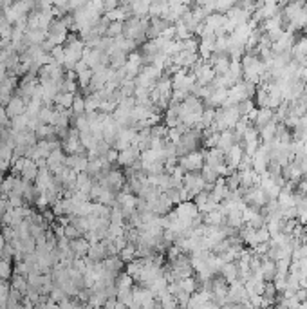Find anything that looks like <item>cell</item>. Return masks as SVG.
Returning <instances> with one entry per match:
<instances>
[{
  "label": "cell",
  "instance_id": "6da1fadb",
  "mask_svg": "<svg viewBox=\"0 0 307 309\" xmlns=\"http://www.w3.org/2000/svg\"><path fill=\"white\" fill-rule=\"evenodd\" d=\"M147 29H149V16H134L130 15L127 20L123 22V36L134 40L138 45L143 44L149 36H147Z\"/></svg>",
  "mask_w": 307,
  "mask_h": 309
},
{
  "label": "cell",
  "instance_id": "7a4b0ae2",
  "mask_svg": "<svg viewBox=\"0 0 307 309\" xmlns=\"http://www.w3.org/2000/svg\"><path fill=\"white\" fill-rule=\"evenodd\" d=\"M85 42L76 35H69V38L65 40L64 44V49H65V62H64V67L67 71H73L75 64L78 60H81V56H83V51H85Z\"/></svg>",
  "mask_w": 307,
  "mask_h": 309
},
{
  "label": "cell",
  "instance_id": "3957f363",
  "mask_svg": "<svg viewBox=\"0 0 307 309\" xmlns=\"http://www.w3.org/2000/svg\"><path fill=\"white\" fill-rule=\"evenodd\" d=\"M164 71L161 69V67H157V65L154 64H147L141 67V71H139V75L136 76V85L138 87H147V89H150V87H154L155 85V81L163 76Z\"/></svg>",
  "mask_w": 307,
  "mask_h": 309
},
{
  "label": "cell",
  "instance_id": "277c9868",
  "mask_svg": "<svg viewBox=\"0 0 307 309\" xmlns=\"http://www.w3.org/2000/svg\"><path fill=\"white\" fill-rule=\"evenodd\" d=\"M94 181L101 183V185L110 188L112 192H116V194H118L119 190H123L125 183H127V179H125V172L119 168H110L107 174H101V175H98V177H94Z\"/></svg>",
  "mask_w": 307,
  "mask_h": 309
},
{
  "label": "cell",
  "instance_id": "5b68a950",
  "mask_svg": "<svg viewBox=\"0 0 307 309\" xmlns=\"http://www.w3.org/2000/svg\"><path fill=\"white\" fill-rule=\"evenodd\" d=\"M179 166L184 172H201V168L204 166V150L197 149L181 155L179 157Z\"/></svg>",
  "mask_w": 307,
  "mask_h": 309
},
{
  "label": "cell",
  "instance_id": "8992f818",
  "mask_svg": "<svg viewBox=\"0 0 307 309\" xmlns=\"http://www.w3.org/2000/svg\"><path fill=\"white\" fill-rule=\"evenodd\" d=\"M62 149L65 150V154H85V150L87 149L81 145L78 129H69L67 138L62 140Z\"/></svg>",
  "mask_w": 307,
  "mask_h": 309
},
{
  "label": "cell",
  "instance_id": "52a82bcc",
  "mask_svg": "<svg viewBox=\"0 0 307 309\" xmlns=\"http://www.w3.org/2000/svg\"><path fill=\"white\" fill-rule=\"evenodd\" d=\"M183 186L190 192V195H197L201 190H204V186H206V181L203 179V175H201V172H186L183 177Z\"/></svg>",
  "mask_w": 307,
  "mask_h": 309
},
{
  "label": "cell",
  "instance_id": "ba28073f",
  "mask_svg": "<svg viewBox=\"0 0 307 309\" xmlns=\"http://www.w3.org/2000/svg\"><path fill=\"white\" fill-rule=\"evenodd\" d=\"M175 214L179 215V219L183 221H188V223H192L193 225V219L197 217L201 212H199L197 205L193 203V199H186V201H181V203H177L175 205Z\"/></svg>",
  "mask_w": 307,
  "mask_h": 309
},
{
  "label": "cell",
  "instance_id": "9c48e42d",
  "mask_svg": "<svg viewBox=\"0 0 307 309\" xmlns=\"http://www.w3.org/2000/svg\"><path fill=\"white\" fill-rule=\"evenodd\" d=\"M139 159H141V150L134 145H130V147L118 152V165H121L123 168L125 166H132Z\"/></svg>",
  "mask_w": 307,
  "mask_h": 309
},
{
  "label": "cell",
  "instance_id": "30bf717a",
  "mask_svg": "<svg viewBox=\"0 0 307 309\" xmlns=\"http://www.w3.org/2000/svg\"><path fill=\"white\" fill-rule=\"evenodd\" d=\"M172 22L166 20L164 16H150L149 18V29H147V36L149 38H157L163 35V31L170 27Z\"/></svg>",
  "mask_w": 307,
  "mask_h": 309
},
{
  "label": "cell",
  "instance_id": "8fae6325",
  "mask_svg": "<svg viewBox=\"0 0 307 309\" xmlns=\"http://www.w3.org/2000/svg\"><path fill=\"white\" fill-rule=\"evenodd\" d=\"M25 110H27V101L24 98H20L18 94H13L9 98V101L5 103V112L9 116V120L15 118V116L25 114Z\"/></svg>",
  "mask_w": 307,
  "mask_h": 309
},
{
  "label": "cell",
  "instance_id": "7c38bea8",
  "mask_svg": "<svg viewBox=\"0 0 307 309\" xmlns=\"http://www.w3.org/2000/svg\"><path fill=\"white\" fill-rule=\"evenodd\" d=\"M65 157H67V154H65V150L62 149V147L55 149L49 155H47V166H49V170L53 172V174H58L60 170L64 168Z\"/></svg>",
  "mask_w": 307,
  "mask_h": 309
},
{
  "label": "cell",
  "instance_id": "4fadbf2b",
  "mask_svg": "<svg viewBox=\"0 0 307 309\" xmlns=\"http://www.w3.org/2000/svg\"><path fill=\"white\" fill-rule=\"evenodd\" d=\"M65 165L73 168L75 172H85L87 165H89V157H87V154H67Z\"/></svg>",
  "mask_w": 307,
  "mask_h": 309
},
{
  "label": "cell",
  "instance_id": "5bb4252c",
  "mask_svg": "<svg viewBox=\"0 0 307 309\" xmlns=\"http://www.w3.org/2000/svg\"><path fill=\"white\" fill-rule=\"evenodd\" d=\"M87 257H89L90 260H94V262H101V260H105L107 257H109V251H107V244H105V240H98V242H92L89 248V251H87Z\"/></svg>",
  "mask_w": 307,
  "mask_h": 309
},
{
  "label": "cell",
  "instance_id": "9a60e30c",
  "mask_svg": "<svg viewBox=\"0 0 307 309\" xmlns=\"http://www.w3.org/2000/svg\"><path fill=\"white\" fill-rule=\"evenodd\" d=\"M226 161V154L223 150L217 149V147H212V149H204V163L212 166H217L221 163Z\"/></svg>",
  "mask_w": 307,
  "mask_h": 309
},
{
  "label": "cell",
  "instance_id": "2e32d148",
  "mask_svg": "<svg viewBox=\"0 0 307 309\" xmlns=\"http://www.w3.org/2000/svg\"><path fill=\"white\" fill-rule=\"evenodd\" d=\"M271 121H275V110L269 109V107H258L253 125H255L257 129H262L264 125L271 123Z\"/></svg>",
  "mask_w": 307,
  "mask_h": 309
},
{
  "label": "cell",
  "instance_id": "e0dca14e",
  "mask_svg": "<svg viewBox=\"0 0 307 309\" xmlns=\"http://www.w3.org/2000/svg\"><path fill=\"white\" fill-rule=\"evenodd\" d=\"M226 18H230L235 24H242V22H248L251 18V11L246 9V7H240V5H233L231 9L226 13Z\"/></svg>",
  "mask_w": 307,
  "mask_h": 309
},
{
  "label": "cell",
  "instance_id": "ac0fdd59",
  "mask_svg": "<svg viewBox=\"0 0 307 309\" xmlns=\"http://www.w3.org/2000/svg\"><path fill=\"white\" fill-rule=\"evenodd\" d=\"M203 223L210 226H224L226 225V215L221 208H215L208 214H203Z\"/></svg>",
  "mask_w": 307,
  "mask_h": 309
},
{
  "label": "cell",
  "instance_id": "d6986e66",
  "mask_svg": "<svg viewBox=\"0 0 307 309\" xmlns=\"http://www.w3.org/2000/svg\"><path fill=\"white\" fill-rule=\"evenodd\" d=\"M242 155H244L242 143H235L231 149L226 152V163H228L230 166H233V168H237L240 159H242Z\"/></svg>",
  "mask_w": 307,
  "mask_h": 309
},
{
  "label": "cell",
  "instance_id": "ffe728a7",
  "mask_svg": "<svg viewBox=\"0 0 307 309\" xmlns=\"http://www.w3.org/2000/svg\"><path fill=\"white\" fill-rule=\"evenodd\" d=\"M130 11L134 16H149L152 0H130Z\"/></svg>",
  "mask_w": 307,
  "mask_h": 309
},
{
  "label": "cell",
  "instance_id": "44dd1931",
  "mask_svg": "<svg viewBox=\"0 0 307 309\" xmlns=\"http://www.w3.org/2000/svg\"><path fill=\"white\" fill-rule=\"evenodd\" d=\"M71 248H73V251H75L76 257H85L87 251H89V248H90V242L87 240L85 235H79V237H76V239L71 240Z\"/></svg>",
  "mask_w": 307,
  "mask_h": 309
},
{
  "label": "cell",
  "instance_id": "7402d4cb",
  "mask_svg": "<svg viewBox=\"0 0 307 309\" xmlns=\"http://www.w3.org/2000/svg\"><path fill=\"white\" fill-rule=\"evenodd\" d=\"M47 38V31L44 29H27L24 35V42L27 45H40Z\"/></svg>",
  "mask_w": 307,
  "mask_h": 309
},
{
  "label": "cell",
  "instance_id": "603a6c76",
  "mask_svg": "<svg viewBox=\"0 0 307 309\" xmlns=\"http://www.w3.org/2000/svg\"><path fill=\"white\" fill-rule=\"evenodd\" d=\"M260 271H262V279L264 280H273L275 275H277V264L275 260L262 255V264H260Z\"/></svg>",
  "mask_w": 307,
  "mask_h": 309
},
{
  "label": "cell",
  "instance_id": "cb8c5ba5",
  "mask_svg": "<svg viewBox=\"0 0 307 309\" xmlns=\"http://www.w3.org/2000/svg\"><path fill=\"white\" fill-rule=\"evenodd\" d=\"M233 145H235V136H233V129H226V130H221V138H219V143H217V149H221L226 154L230 149H231Z\"/></svg>",
  "mask_w": 307,
  "mask_h": 309
},
{
  "label": "cell",
  "instance_id": "d4e9b609",
  "mask_svg": "<svg viewBox=\"0 0 307 309\" xmlns=\"http://www.w3.org/2000/svg\"><path fill=\"white\" fill-rule=\"evenodd\" d=\"M228 185H226V177H219L215 183H213V188H212V195L215 197V199L221 203V201H224L226 199V195H228Z\"/></svg>",
  "mask_w": 307,
  "mask_h": 309
},
{
  "label": "cell",
  "instance_id": "484cf974",
  "mask_svg": "<svg viewBox=\"0 0 307 309\" xmlns=\"http://www.w3.org/2000/svg\"><path fill=\"white\" fill-rule=\"evenodd\" d=\"M221 275H223L224 279H226V282L228 284H231V282H235V280H238V266L235 260H231V262H224L223 269H221Z\"/></svg>",
  "mask_w": 307,
  "mask_h": 309
},
{
  "label": "cell",
  "instance_id": "4316f807",
  "mask_svg": "<svg viewBox=\"0 0 307 309\" xmlns=\"http://www.w3.org/2000/svg\"><path fill=\"white\" fill-rule=\"evenodd\" d=\"M11 288L16 289L20 295H24L27 293V289H29V282H27V277L25 275H18V273H13L11 275Z\"/></svg>",
  "mask_w": 307,
  "mask_h": 309
},
{
  "label": "cell",
  "instance_id": "83f0119b",
  "mask_svg": "<svg viewBox=\"0 0 307 309\" xmlns=\"http://www.w3.org/2000/svg\"><path fill=\"white\" fill-rule=\"evenodd\" d=\"M35 134L38 140H51V138H56V127L51 123H40Z\"/></svg>",
  "mask_w": 307,
  "mask_h": 309
},
{
  "label": "cell",
  "instance_id": "f1b7e54d",
  "mask_svg": "<svg viewBox=\"0 0 307 309\" xmlns=\"http://www.w3.org/2000/svg\"><path fill=\"white\" fill-rule=\"evenodd\" d=\"M92 185H94V179H92L87 172H78V177H76V190H81V192H87V194H89Z\"/></svg>",
  "mask_w": 307,
  "mask_h": 309
},
{
  "label": "cell",
  "instance_id": "f546056e",
  "mask_svg": "<svg viewBox=\"0 0 307 309\" xmlns=\"http://www.w3.org/2000/svg\"><path fill=\"white\" fill-rule=\"evenodd\" d=\"M83 100H85V112H90V110L99 109V105H101L103 98H101L99 92L96 90V92H87V96H85Z\"/></svg>",
  "mask_w": 307,
  "mask_h": 309
},
{
  "label": "cell",
  "instance_id": "4dcf8cb0",
  "mask_svg": "<svg viewBox=\"0 0 307 309\" xmlns=\"http://www.w3.org/2000/svg\"><path fill=\"white\" fill-rule=\"evenodd\" d=\"M224 20H226V15H223V13H219V11H213V13H210L208 16H206V20H204V24L208 25V27H212V29H221L224 25Z\"/></svg>",
  "mask_w": 307,
  "mask_h": 309
},
{
  "label": "cell",
  "instance_id": "1f68e13d",
  "mask_svg": "<svg viewBox=\"0 0 307 309\" xmlns=\"http://www.w3.org/2000/svg\"><path fill=\"white\" fill-rule=\"evenodd\" d=\"M134 279L130 277L127 271H121V273L116 277V288H118V291H125V289H132L134 288Z\"/></svg>",
  "mask_w": 307,
  "mask_h": 309
},
{
  "label": "cell",
  "instance_id": "d6a6232c",
  "mask_svg": "<svg viewBox=\"0 0 307 309\" xmlns=\"http://www.w3.org/2000/svg\"><path fill=\"white\" fill-rule=\"evenodd\" d=\"M110 62H109V65L112 67V69H119V67H123L125 65V62H127V58H129V55L125 53V51H112L110 53Z\"/></svg>",
  "mask_w": 307,
  "mask_h": 309
},
{
  "label": "cell",
  "instance_id": "836d02e7",
  "mask_svg": "<svg viewBox=\"0 0 307 309\" xmlns=\"http://www.w3.org/2000/svg\"><path fill=\"white\" fill-rule=\"evenodd\" d=\"M179 284H181V288L190 295L195 293V291L199 289V280H197V277H193V275L184 277V279H179Z\"/></svg>",
  "mask_w": 307,
  "mask_h": 309
},
{
  "label": "cell",
  "instance_id": "e575fe53",
  "mask_svg": "<svg viewBox=\"0 0 307 309\" xmlns=\"http://www.w3.org/2000/svg\"><path fill=\"white\" fill-rule=\"evenodd\" d=\"M76 92H58L55 98V105L64 107V109H71L73 107V100H75Z\"/></svg>",
  "mask_w": 307,
  "mask_h": 309
},
{
  "label": "cell",
  "instance_id": "d590c367",
  "mask_svg": "<svg viewBox=\"0 0 307 309\" xmlns=\"http://www.w3.org/2000/svg\"><path fill=\"white\" fill-rule=\"evenodd\" d=\"M27 123H29V114L25 112V114H20V116H15V118H11L9 120V129L11 130H24V129H27Z\"/></svg>",
  "mask_w": 307,
  "mask_h": 309
},
{
  "label": "cell",
  "instance_id": "8d00e7d4",
  "mask_svg": "<svg viewBox=\"0 0 307 309\" xmlns=\"http://www.w3.org/2000/svg\"><path fill=\"white\" fill-rule=\"evenodd\" d=\"M201 175H203V179L206 181V183H212V185L219 179V177H221L219 172H217V168L212 166V165H206V163H204V166L201 168Z\"/></svg>",
  "mask_w": 307,
  "mask_h": 309
},
{
  "label": "cell",
  "instance_id": "74e56055",
  "mask_svg": "<svg viewBox=\"0 0 307 309\" xmlns=\"http://www.w3.org/2000/svg\"><path fill=\"white\" fill-rule=\"evenodd\" d=\"M15 181H16V175L15 174H9V175H5L4 179L0 181V192L7 197V195L13 192V188H15Z\"/></svg>",
  "mask_w": 307,
  "mask_h": 309
},
{
  "label": "cell",
  "instance_id": "f35d334b",
  "mask_svg": "<svg viewBox=\"0 0 307 309\" xmlns=\"http://www.w3.org/2000/svg\"><path fill=\"white\" fill-rule=\"evenodd\" d=\"M188 130V127L186 125H177V127H172V129H168V134H166V138H168L172 143H177L181 138H183V134Z\"/></svg>",
  "mask_w": 307,
  "mask_h": 309
},
{
  "label": "cell",
  "instance_id": "ab89813d",
  "mask_svg": "<svg viewBox=\"0 0 307 309\" xmlns=\"http://www.w3.org/2000/svg\"><path fill=\"white\" fill-rule=\"evenodd\" d=\"M79 140H81V145H83L85 149H94L96 145H98V140H96V136L92 134V130H85V132H79Z\"/></svg>",
  "mask_w": 307,
  "mask_h": 309
},
{
  "label": "cell",
  "instance_id": "60d3db41",
  "mask_svg": "<svg viewBox=\"0 0 307 309\" xmlns=\"http://www.w3.org/2000/svg\"><path fill=\"white\" fill-rule=\"evenodd\" d=\"M179 42H181V51H186V53H197L199 51V40L195 35L190 36V38H184V40H179Z\"/></svg>",
  "mask_w": 307,
  "mask_h": 309
},
{
  "label": "cell",
  "instance_id": "b9f144b4",
  "mask_svg": "<svg viewBox=\"0 0 307 309\" xmlns=\"http://www.w3.org/2000/svg\"><path fill=\"white\" fill-rule=\"evenodd\" d=\"M90 78H92V69H85V71H81V73H78V75H76V81H78L79 89L87 90V87H89V83H90Z\"/></svg>",
  "mask_w": 307,
  "mask_h": 309
},
{
  "label": "cell",
  "instance_id": "7bdbcfd3",
  "mask_svg": "<svg viewBox=\"0 0 307 309\" xmlns=\"http://www.w3.org/2000/svg\"><path fill=\"white\" fill-rule=\"evenodd\" d=\"M105 35L110 36V38L123 36V22H109V27L105 31Z\"/></svg>",
  "mask_w": 307,
  "mask_h": 309
},
{
  "label": "cell",
  "instance_id": "ee69618b",
  "mask_svg": "<svg viewBox=\"0 0 307 309\" xmlns=\"http://www.w3.org/2000/svg\"><path fill=\"white\" fill-rule=\"evenodd\" d=\"M213 121H215V109H213V107H204L203 116H201V125H203V129H208Z\"/></svg>",
  "mask_w": 307,
  "mask_h": 309
},
{
  "label": "cell",
  "instance_id": "f6af8a7d",
  "mask_svg": "<svg viewBox=\"0 0 307 309\" xmlns=\"http://www.w3.org/2000/svg\"><path fill=\"white\" fill-rule=\"evenodd\" d=\"M119 257L123 259V262H130L132 259H136V244H132V242H129V244L125 246V248L119 249Z\"/></svg>",
  "mask_w": 307,
  "mask_h": 309
},
{
  "label": "cell",
  "instance_id": "bcb514c9",
  "mask_svg": "<svg viewBox=\"0 0 307 309\" xmlns=\"http://www.w3.org/2000/svg\"><path fill=\"white\" fill-rule=\"evenodd\" d=\"M136 80H123L121 83H119V92L123 96H134V92H136Z\"/></svg>",
  "mask_w": 307,
  "mask_h": 309
},
{
  "label": "cell",
  "instance_id": "7dc6e473",
  "mask_svg": "<svg viewBox=\"0 0 307 309\" xmlns=\"http://www.w3.org/2000/svg\"><path fill=\"white\" fill-rule=\"evenodd\" d=\"M255 107H257V105H255V100H253V98H246V100L237 103V109H238V112H240V116H248Z\"/></svg>",
  "mask_w": 307,
  "mask_h": 309
},
{
  "label": "cell",
  "instance_id": "c3c4849f",
  "mask_svg": "<svg viewBox=\"0 0 307 309\" xmlns=\"http://www.w3.org/2000/svg\"><path fill=\"white\" fill-rule=\"evenodd\" d=\"M71 112H73V116L83 114V112H85V100L78 94V92L75 94V100H73V107H71Z\"/></svg>",
  "mask_w": 307,
  "mask_h": 309
},
{
  "label": "cell",
  "instance_id": "681fc988",
  "mask_svg": "<svg viewBox=\"0 0 307 309\" xmlns=\"http://www.w3.org/2000/svg\"><path fill=\"white\" fill-rule=\"evenodd\" d=\"M11 275H13V264H11V260L0 259V279L9 280Z\"/></svg>",
  "mask_w": 307,
  "mask_h": 309
},
{
  "label": "cell",
  "instance_id": "f907efd6",
  "mask_svg": "<svg viewBox=\"0 0 307 309\" xmlns=\"http://www.w3.org/2000/svg\"><path fill=\"white\" fill-rule=\"evenodd\" d=\"M233 5H237V0H215V11L226 15Z\"/></svg>",
  "mask_w": 307,
  "mask_h": 309
},
{
  "label": "cell",
  "instance_id": "816d5d0a",
  "mask_svg": "<svg viewBox=\"0 0 307 309\" xmlns=\"http://www.w3.org/2000/svg\"><path fill=\"white\" fill-rule=\"evenodd\" d=\"M51 56H53V60H55V62H58V64L64 65V62H65L64 45H55V47H53V51H51Z\"/></svg>",
  "mask_w": 307,
  "mask_h": 309
},
{
  "label": "cell",
  "instance_id": "f5cc1de1",
  "mask_svg": "<svg viewBox=\"0 0 307 309\" xmlns=\"http://www.w3.org/2000/svg\"><path fill=\"white\" fill-rule=\"evenodd\" d=\"M291 260H293L291 257H284V259L275 260L278 273H289V266H291Z\"/></svg>",
  "mask_w": 307,
  "mask_h": 309
},
{
  "label": "cell",
  "instance_id": "db71d44e",
  "mask_svg": "<svg viewBox=\"0 0 307 309\" xmlns=\"http://www.w3.org/2000/svg\"><path fill=\"white\" fill-rule=\"evenodd\" d=\"M64 233H65V237H67V239L73 240V239H76V237H79V235H81V232H79V230L76 228L73 223H69V225L64 226Z\"/></svg>",
  "mask_w": 307,
  "mask_h": 309
},
{
  "label": "cell",
  "instance_id": "11a10c76",
  "mask_svg": "<svg viewBox=\"0 0 307 309\" xmlns=\"http://www.w3.org/2000/svg\"><path fill=\"white\" fill-rule=\"evenodd\" d=\"M4 127H9V116L5 112V107L0 109V129H4Z\"/></svg>",
  "mask_w": 307,
  "mask_h": 309
},
{
  "label": "cell",
  "instance_id": "9f6ffc18",
  "mask_svg": "<svg viewBox=\"0 0 307 309\" xmlns=\"http://www.w3.org/2000/svg\"><path fill=\"white\" fill-rule=\"evenodd\" d=\"M297 212H298V215H297L298 223H300V225H304V226H306V225H307V208L297 210Z\"/></svg>",
  "mask_w": 307,
  "mask_h": 309
},
{
  "label": "cell",
  "instance_id": "6f0895ef",
  "mask_svg": "<svg viewBox=\"0 0 307 309\" xmlns=\"http://www.w3.org/2000/svg\"><path fill=\"white\" fill-rule=\"evenodd\" d=\"M5 76H7V67H5L4 62H0V83L4 81Z\"/></svg>",
  "mask_w": 307,
  "mask_h": 309
},
{
  "label": "cell",
  "instance_id": "680465c9",
  "mask_svg": "<svg viewBox=\"0 0 307 309\" xmlns=\"http://www.w3.org/2000/svg\"><path fill=\"white\" fill-rule=\"evenodd\" d=\"M300 80H302L304 83H307V65H302V67H300Z\"/></svg>",
  "mask_w": 307,
  "mask_h": 309
},
{
  "label": "cell",
  "instance_id": "91938a15",
  "mask_svg": "<svg viewBox=\"0 0 307 309\" xmlns=\"http://www.w3.org/2000/svg\"><path fill=\"white\" fill-rule=\"evenodd\" d=\"M289 2H291V0H278V5H280V7H282V5L289 4Z\"/></svg>",
  "mask_w": 307,
  "mask_h": 309
},
{
  "label": "cell",
  "instance_id": "94428289",
  "mask_svg": "<svg viewBox=\"0 0 307 309\" xmlns=\"http://www.w3.org/2000/svg\"><path fill=\"white\" fill-rule=\"evenodd\" d=\"M304 154H306V155H307V140H306V141H304Z\"/></svg>",
  "mask_w": 307,
  "mask_h": 309
},
{
  "label": "cell",
  "instance_id": "6125c7cd",
  "mask_svg": "<svg viewBox=\"0 0 307 309\" xmlns=\"http://www.w3.org/2000/svg\"><path fill=\"white\" fill-rule=\"evenodd\" d=\"M0 181H2V179H0Z\"/></svg>",
  "mask_w": 307,
  "mask_h": 309
}]
</instances>
